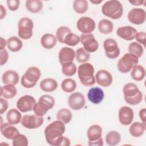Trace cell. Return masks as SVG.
Wrapping results in <instances>:
<instances>
[{
	"label": "cell",
	"instance_id": "cell-6",
	"mask_svg": "<svg viewBox=\"0 0 146 146\" xmlns=\"http://www.w3.org/2000/svg\"><path fill=\"white\" fill-rule=\"evenodd\" d=\"M41 72L40 70L35 66L30 67L22 75L21 79V85L26 88H30L34 87L36 82L40 79Z\"/></svg>",
	"mask_w": 146,
	"mask_h": 146
},
{
	"label": "cell",
	"instance_id": "cell-15",
	"mask_svg": "<svg viewBox=\"0 0 146 146\" xmlns=\"http://www.w3.org/2000/svg\"><path fill=\"white\" fill-rule=\"evenodd\" d=\"M86 100L84 95L80 92L71 94L68 99V104L73 110L77 111L82 109L85 105Z\"/></svg>",
	"mask_w": 146,
	"mask_h": 146
},
{
	"label": "cell",
	"instance_id": "cell-30",
	"mask_svg": "<svg viewBox=\"0 0 146 146\" xmlns=\"http://www.w3.org/2000/svg\"><path fill=\"white\" fill-rule=\"evenodd\" d=\"M1 90V96L5 99H11L15 97L17 94V88L13 84H6L2 86Z\"/></svg>",
	"mask_w": 146,
	"mask_h": 146
},
{
	"label": "cell",
	"instance_id": "cell-13",
	"mask_svg": "<svg viewBox=\"0 0 146 146\" xmlns=\"http://www.w3.org/2000/svg\"><path fill=\"white\" fill-rule=\"evenodd\" d=\"M36 100L31 95H25L18 99L17 102V108L22 112H26L33 110Z\"/></svg>",
	"mask_w": 146,
	"mask_h": 146
},
{
	"label": "cell",
	"instance_id": "cell-16",
	"mask_svg": "<svg viewBox=\"0 0 146 146\" xmlns=\"http://www.w3.org/2000/svg\"><path fill=\"white\" fill-rule=\"evenodd\" d=\"M133 111L129 107L123 106L119 111V121L124 125H129L133 121Z\"/></svg>",
	"mask_w": 146,
	"mask_h": 146
},
{
	"label": "cell",
	"instance_id": "cell-44",
	"mask_svg": "<svg viewBox=\"0 0 146 146\" xmlns=\"http://www.w3.org/2000/svg\"><path fill=\"white\" fill-rule=\"evenodd\" d=\"M145 37L146 34L144 31H140L136 33L135 38L136 40L143 46L145 45Z\"/></svg>",
	"mask_w": 146,
	"mask_h": 146
},
{
	"label": "cell",
	"instance_id": "cell-41",
	"mask_svg": "<svg viewBox=\"0 0 146 146\" xmlns=\"http://www.w3.org/2000/svg\"><path fill=\"white\" fill-rule=\"evenodd\" d=\"M80 42V36L71 32L68 33L64 39V43L70 46H75Z\"/></svg>",
	"mask_w": 146,
	"mask_h": 146
},
{
	"label": "cell",
	"instance_id": "cell-22",
	"mask_svg": "<svg viewBox=\"0 0 146 146\" xmlns=\"http://www.w3.org/2000/svg\"><path fill=\"white\" fill-rule=\"evenodd\" d=\"M19 80V75L14 70H7L2 76V81L5 84L16 85Z\"/></svg>",
	"mask_w": 146,
	"mask_h": 146
},
{
	"label": "cell",
	"instance_id": "cell-33",
	"mask_svg": "<svg viewBox=\"0 0 146 146\" xmlns=\"http://www.w3.org/2000/svg\"><path fill=\"white\" fill-rule=\"evenodd\" d=\"M113 29V25L111 21L106 19H103L99 22L98 29L100 33L107 34L111 33Z\"/></svg>",
	"mask_w": 146,
	"mask_h": 146
},
{
	"label": "cell",
	"instance_id": "cell-26",
	"mask_svg": "<svg viewBox=\"0 0 146 146\" xmlns=\"http://www.w3.org/2000/svg\"><path fill=\"white\" fill-rule=\"evenodd\" d=\"M145 129V124L139 121H135L131 125L129 131L132 136L138 137L143 135Z\"/></svg>",
	"mask_w": 146,
	"mask_h": 146
},
{
	"label": "cell",
	"instance_id": "cell-17",
	"mask_svg": "<svg viewBox=\"0 0 146 146\" xmlns=\"http://www.w3.org/2000/svg\"><path fill=\"white\" fill-rule=\"evenodd\" d=\"M97 84L102 87H107L112 83V76L111 74L105 70H99L95 76Z\"/></svg>",
	"mask_w": 146,
	"mask_h": 146
},
{
	"label": "cell",
	"instance_id": "cell-11",
	"mask_svg": "<svg viewBox=\"0 0 146 146\" xmlns=\"http://www.w3.org/2000/svg\"><path fill=\"white\" fill-rule=\"evenodd\" d=\"M43 117L36 115H26L21 120L22 125L27 129H36L40 127L43 123Z\"/></svg>",
	"mask_w": 146,
	"mask_h": 146
},
{
	"label": "cell",
	"instance_id": "cell-47",
	"mask_svg": "<svg viewBox=\"0 0 146 146\" xmlns=\"http://www.w3.org/2000/svg\"><path fill=\"white\" fill-rule=\"evenodd\" d=\"M139 117L141 121H143V123L145 124V120H146V109L145 108H142L139 111Z\"/></svg>",
	"mask_w": 146,
	"mask_h": 146
},
{
	"label": "cell",
	"instance_id": "cell-23",
	"mask_svg": "<svg viewBox=\"0 0 146 146\" xmlns=\"http://www.w3.org/2000/svg\"><path fill=\"white\" fill-rule=\"evenodd\" d=\"M87 134L89 141L98 140L102 137V128L99 125H92L88 128Z\"/></svg>",
	"mask_w": 146,
	"mask_h": 146
},
{
	"label": "cell",
	"instance_id": "cell-31",
	"mask_svg": "<svg viewBox=\"0 0 146 146\" xmlns=\"http://www.w3.org/2000/svg\"><path fill=\"white\" fill-rule=\"evenodd\" d=\"M145 75V70L141 65H136L132 68L131 72V78L135 81L143 80Z\"/></svg>",
	"mask_w": 146,
	"mask_h": 146
},
{
	"label": "cell",
	"instance_id": "cell-20",
	"mask_svg": "<svg viewBox=\"0 0 146 146\" xmlns=\"http://www.w3.org/2000/svg\"><path fill=\"white\" fill-rule=\"evenodd\" d=\"M75 57V51L70 47H64L62 48L59 52V60L61 65L66 62H72Z\"/></svg>",
	"mask_w": 146,
	"mask_h": 146
},
{
	"label": "cell",
	"instance_id": "cell-34",
	"mask_svg": "<svg viewBox=\"0 0 146 146\" xmlns=\"http://www.w3.org/2000/svg\"><path fill=\"white\" fill-rule=\"evenodd\" d=\"M77 70V67L72 62H66L62 65V73L66 76L70 77L75 75Z\"/></svg>",
	"mask_w": 146,
	"mask_h": 146
},
{
	"label": "cell",
	"instance_id": "cell-24",
	"mask_svg": "<svg viewBox=\"0 0 146 146\" xmlns=\"http://www.w3.org/2000/svg\"><path fill=\"white\" fill-rule=\"evenodd\" d=\"M40 89L47 92H51L55 91L58 87V82L52 78H46L43 79L39 84Z\"/></svg>",
	"mask_w": 146,
	"mask_h": 146
},
{
	"label": "cell",
	"instance_id": "cell-36",
	"mask_svg": "<svg viewBox=\"0 0 146 146\" xmlns=\"http://www.w3.org/2000/svg\"><path fill=\"white\" fill-rule=\"evenodd\" d=\"M62 90L67 93H70L75 91L76 88V82L71 78L64 79L61 83Z\"/></svg>",
	"mask_w": 146,
	"mask_h": 146
},
{
	"label": "cell",
	"instance_id": "cell-1",
	"mask_svg": "<svg viewBox=\"0 0 146 146\" xmlns=\"http://www.w3.org/2000/svg\"><path fill=\"white\" fill-rule=\"evenodd\" d=\"M65 132L64 124L60 120H55L49 124L44 129L47 142L53 146L70 145V140L63 136Z\"/></svg>",
	"mask_w": 146,
	"mask_h": 146
},
{
	"label": "cell",
	"instance_id": "cell-7",
	"mask_svg": "<svg viewBox=\"0 0 146 146\" xmlns=\"http://www.w3.org/2000/svg\"><path fill=\"white\" fill-rule=\"evenodd\" d=\"M138 62L139 58L137 56L130 53H125L119 60L117 67L120 72L125 74L129 72Z\"/></svg>",
	"mask_w": 146,
	"mask_h": 146
},
{
	"label": "cell",
	"instance_id": "cell-50",
	"mask_svg": "<svg viewBox=\"0 0 146 146\" xmlns=\"http://www.w3.org/2000/svg\"><path fill=\"white\" fill-rule=\"evenodd\" d=\"M7 45V41L3 39L2 37H1V43H0V50L5 49V46Z\"/></svg>",
	"mask_w": 146,
	"mask_h": 146
},
{
	"label": "cell",
	"instance_id": "cell-32",
	"mask_svg": "<svg viewBox=\"0 0 146 146\" xmlns=\"http://www.w3.org/2000/svg\"><path fill=\"white\" fill-rule=\"evenodd\" d=\"M121 140L120 134L116 131H111L106 136V143L110 146L116 145L120 143Z\"/></svg>",
	"mask_w": 146,
	"mask_h": 146
},
{
	"label": "cell",
	"instance_id": "cell-8",
	"mask_svg": "<svg viewBox=\"0 0 146 146\" xmlns=\"http://www.w3.org/2000/svg\"><path fill=\"white\" fill-rule=\"evenodd\" d=\"M18 35L25 40L29 39L32 37L34 23L33 21L27 17L20 19L18 24Z\"/></svg>",
	"mask_w": 146,
	"mask_h": 146
},
{
	"label": "cell",
	"instance_id": "cell-25",
	"mask_svg": "<svg viewBox=\"0 0 146 146\" xmlns=\"http://www.w3.org/2000/svg\"><path fill=\"white\" fill-rule=\"evenodd\" d=\"M56 42V36L50 33L44 34L40 39V43L42 47L46 49L52 48L55 46Z\"/></svg>",
	"mask_w": 146,
	"mask_h": 146
},
{
	"label": "cell",
	"instance_id": "cell-39",
	"mask_svg": "<svg viewBox=\"0 0 146 146\" xmlns=\"http://www.w3.org/2000/svg\"><path fill=\"white\" fill-rule=\"evenodd\" d=\"M76 60L79 63H85L90 58V54L84 48L80 47L76 50L75 52Z\"/></svg>",
	"mask_w": 146,
	"mask_h": 146
},
{
	"label": "cell",
	"instance_id": "cell-18",
	"mask_svg": "<svg viewBox=\"0 0 146 146\" xmlns=\"http://www.w3.org/2000/svg\"><path fill=\"white\" fill-rule=\"evenodd\" d=\"M1 132L5 137L10 140H13L20 134L17 128L8 122L1 123Z\"/></svg>",
	"mask_w": 146,
	"mask_h": 146
},
{
	"label": "cell",
	"instance_id": "cell-27",
	"mask_svg": "<svg viewBox=\"0 0 146 146\" xmlns=\"http://www.w3.org/2000/svg\"><path fill=\"white\" fill-rule=\"evenodd\" d=\"M7 122L11 124H18L22 120L21 113L15 108H12L8 111L6 114Z\"/></svg>",
	"mask_w": 146,
	"mask_h": 146
},
{
	"label": "cell",
	"instance_id": "cell-43",
	"mask_svg": "<svg viewBox=\"0 0 146 146\" xmlns=\"http://www.w3.org/2000/svg\"><path fill=\"white\" fill-rule=\"evenodd\" d=\"M6 2L8 8L11 11H16L20 5L19 0H7Z\"/></svg>",
	"mask_w": 146,
	"mask_h": 146
},
{
	"label": "cell",
	"instance_id": "cell-51",
	"mask_svg": "<svg viewBox=\"0 0 146 146\" xmlns=\"http://www.w3.org/2000/svg\"><path fill=\"white\" fill-rule=\"evenodd\" d=\"M129 2L134 6H139L145 2L144 1H129Z\"/></svg>",
	"mask_w": 146,
	"mask_h": 146
},
{
	"label": "cell",
	"instance_id": "cell-19",
	"mask_svg": "<svg viewBox=\"0 0 146 146\" xmlns=\"http://www.w3.org/2000/svg\"><path fill=\"white\" fill-rule=\"evenodd\" d=\"M136 30L131 26H121L116 30V34L120 38L125 40H131L135 38Z\"/></svg>",
	"mask_w": 146,
	"mask_h": 146
},
{
	"label": "cell",
	"instance_id": "cell-10",
	"mask_svg": "<svg viewBox=\"0 0 146 146\" xmlns=\"http://www.w3.org/2000/svg\"><path fill=\"white\" fill-rule=\"evenodd\" d=\"M103 48L106 56L110 59L117 58L120 54V49L117 43L112 38H108L104 41Z\"/></svg>",
	"mask_w": 146,
	"mask_h": 146
},
{
	"label": "cell",
	"instance_id": "cell-21",
	"mask_svg": "<svg viewBox=\"0 0 146 146\" xmlns=\"http://www.w3.org/2000/svg\"><path fill=\"white\" fill-rule=\"evenodd\" d=\"M104 94L102 89L98 87H92L87 93L88 100L94 104H99L101 103L104 98Z\"/></svg>",
	"mask_w": 146,
	"mask_h": 146
},
{
	"label": "cell",
	"instance_id": "cell-52",
	"mask_svg": "<svg viewBox=\"0 0 146 146\" xmlns=\"http://www.w3.org/2000/svg\"><path fill=\"white\" fill-rule=\"evenodd\" d=\"M91 3H92L94 4H95V5H98L100 3H101L102 2V0H99V1H95V0H90V1Z\"/></svg>",
	"mask_w": 146,
	"mask_h": 146
},
{
	"label": "cell",
	"instance_id": "cell-14",
	"mask_svg": "<svg viewBox=\"0 0 146 146\" xmlns=\"http://www.w3.org/2000/svg\"><path fill=\"white\" fill-rule=\"evenodd\" d=\"M129 21L135 25H141L146 19L145 11L141 8H133L128 14Z\"/></svg>",
	"mask_w": 146,
	"mask_h": 146
},
{
	"label": "cell",
	"instance_id": "cell-46",
	"mask_svg": "<svg viewBox=\"0 0 146 146\" xmlns=\"http://www.w3.org/2000/svg\"><path fill=\"white\" fill-rule=\"evenodd\" d=\"M0 104H1L0 113L2 115L5 112H6V111L7 110V109L8 108V102L5 99L1 98H0Z\"/></svg>",
	"mask_w": 146,
	"mask_h": 146
},
{
	"label": "cell",
	"instance_id": "cell-2",
	"mask_svg": "<svg viewBox=\"0 0 146 146\" xmlns=\"http://www.w3.org/2000/svg\"><path fill=\"white\" fill-rule=\"evenodd\" d=\"M94 67L90 63H84L78 68V75L81 83L86 87L93 86L95 83Z\"/></svg>",
	"mask_w": 146,
	"mask_h": 146
},
{
	"label": "cell",
	"instance_id": "cell-29",
	"mask_svg": "<svg viewBox=\"0 0 146 146\" xmlns=\"http://www.w3.org/2000/svg\"><path fill=\"white\" fill-rule=\"evenodd\" d=\"M25 6L29 11L32 13H37L42 10L43 2L40 0H27L26 1Z\"/></svg>",
	"mask_w": 146,
	"mask_h": 146
},
{
	"label": "cell",
	"instance_id": "cell-28",
	"mask_svg": "<svg viewBox=\"0 0 146 146\" xmlns=\"http://www.w3.org/2000/svg\"><path fill=\"white\" fill-rule=\"evenodd\" d=\"M22 40L17 36H11L7 40V47L12 52L19 51L22 47Z\"/></svg>",
	"mask_w": 146,
	"mask_h": 146
},
{
	"label": "cell",
	"instance_id": "cell-3",
	"mask_svg": "<svg viewBox=\"0 0 146 146\" xmlns=\"http://www.w3.org/2000/svg\"><path fill=\"white\" fill-rule=\"evenodd\" d=\"M124 98L125 102L135 106L139 104L143 100V94L137 86L133 83H127L123 87Z\"/></svg>",
	"mask_w": 146,
	"mask_h": 146
},
{
	"label": "cell",
	"instance_id": "cell-12",
	"mask_svg": "<svg viewBox=\"0 0 146 146\" xmlns=\"http://www.w3.org/2000/svg\"><path fill=\"white\" fill-rule=\"evenodd\" d=\"M95 22L90 17H82L76 23L77 29L83 34H91L95 29Z\"/></svg>",
	"mask_w": 146,
	"mask_h": 146
},
{
	"label": "cell",
	"instance_id": "cell-4",
	"mask_svg": "<svg viewBox=\"0 0 146 146\" xmlns=\"http://www.w3.org/2000/svg\"><path fill=\"white\" fill-rule=\"evenodd\" d=\"M102 12L107 17L112 19H118L123 15V5L120 2L116 0L108 1L103 5Z\"/></svg>",
	"mask_w": 146,
	"mask_h": 146
},
{
	"label": "cell",
	"instance_id": "cell-35",
	"mask_svg": "<svg viewBox=\"0 0 146 146\" xmlns=\"http://www.w3.org/2000/svg\"><path fill=\"white\" fill-rule=\"evenodd\" d=\"M56 118L58 120L62 121L64 124H68L72 119V113L67 108H62L58 111Z\"/></svg>",
	"mask_w": 146,
	"mask_h": 146
},
{
	"label": "cell",
	"instance_id": "cell-37",
	"mask_svg": "<svg viewBox=\"0 0 146 146\" xmlns=\"http://www.w3.org/2000/svg\"><path fill=\"white\" fill-rule=\"evenodd\" d=\"M88 2L86 0H75L73 2V8L78 14L85 13L88 10Z\"/></svg>",
	"mask_w": 146,
	"mask_h": 146
},
{
	"label": "cell",
	"instance_id": "cell-48",
	"mask_svg": "<svg viewBox=\"0 0 146 146\" xmlns=\"http://www.w3.org/2000/svg\"><path fill=\"white\" fill-rule=\"evenodd\" d=\"M88 145H98V146H102L103 145V140L101 137L98 140L94 141H89L88 142Z\"/></svg>",
	"mask_w": 146,
	"mask_h": 146
},
{
	"label": "cell",
	"instance_id": "cell-5",
	"mask_svg": "<svg viewBox=\"0 0 146 146\" xmlns=\"http://www.w3.org/2000/svg\"><path fill=\"white\" fill-rule=\"evenodd\" d=\"M55 105L54 98L49 95L41 96L38 102L35 103L33 108L34 113L39 116H43L47 111L53 108Z\"/></svg>",
	"mask_w": 146,
	"mask_h": 146
},
{
	"label": "cell",
	"instance_id": "cell-38",
	"mask_svg": "<svg viewBox=\"0 0 146 146\" xmlns=\"http://www.w3.org/2000/svg\"><path fill=\"white\" fill-rule=\"evenodd\" d=\"M128 51L129 53L133 54L137 56L138 58H139L142 56L144 52V49L143 46L137 42H134L131 43L129 44Z\"/></svg>",
	"mask_w": 146,
	"mask_h": 146
},
{
	"label": "cell",
	"instance_id": "cell-9",
	"mask_svg": "<svg viewBox=\"0 0 146 146\" xmlns=\"http://www.w3.org/2000/svg\"><path fill=\"white\" fill-rule=\"evenodd\" d=\"M80 42L83 45L84 48L88 52H94L99 48V43L91 33L81 34Z\"/></svg>",
	"mask_w": 146,
	"mask_h": 146
},
{
	"label": "cell",
	"instance_id": "cell-45",
	"mask_svg": "<svg viewBox=\"0 0 146 146\" xmlns=\"http://www.w3.org/2000/svg\"><path fill=\"white\" fill-rule=\"evenodd\" d=\"M0 57H1V66H2L7 62V60L9 58L8 52L6 49H3L0 51Z\"/></svg>",
	"mask_w": 146,
	"mask_h": 146
},
{
	"label": "cell",
	"instance_id": "cell-42",
	"mask_svg": "<svg viewBox=\"0 0 146 146\" xmlns=\"http://www.w3.org/2000/svg\"><path fill=\"white\" fill-rule=\"evenodd\" d=\"M13 145L14 146H27L28 139L25 135L20 133L13 140Z\"/></svg>",
	"mask_w": 146,
	"mask_h": 146
},
{
	"label": "cell",
	"instance_id": "cell-49",
	"mask_svg": "<svg viewBox=\"0 0 146 146\" xmlns=\"http://www.w3.org/2000/svg\"><path fill=\"white\" fill-rule=\"evenodd\" d=\"M0 12H1V19H2L4 17H5L6 14V9L2 5H0Z\"/></svg>",
	"mask_w": 146,
	"mask_h": 146
},
{
	"label": "cell",
	"instance_id": "cell-40",
	"mask_svg": "<svg viewBox=\"0 0 146 146\" xmlns=\"http://www.w3.org/2000/svg\"><path fill=\"white\" fill-rule=\"evenodd\" d=\"M71 30L69 27L64 26H60L58 28L56 31V38L60 43H64V39L66 35L71 33Z\"/></svg>",
	"mask_w": 146,
	"mask_h": 146
}]
</instances>
